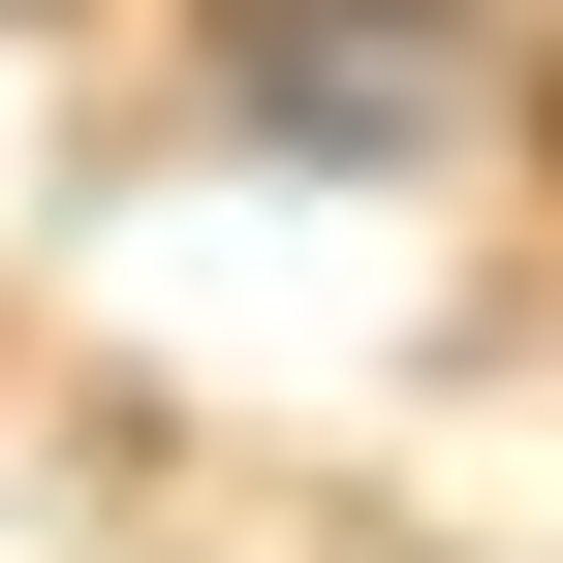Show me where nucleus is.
<instances>
[{
    "label": "nucleus",
    "mask_w": 563,
    "mask_h": 563,
    "mask_svg": "<svg viewBox=\"0 0 563 563\" xmlns=\"http://www.w3.org/2000/svg\"><path fill=\"white\" fill-rule=\"evenodd\" d=\"M376 32H439V0H251V63H376Z\"/></svg>",
    "instance_id": "f257e3e1"
}]
</instances>
